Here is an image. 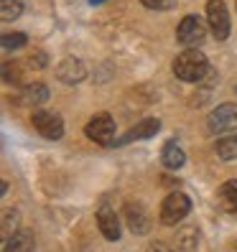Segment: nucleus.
I'll return each mask as SVG.
<instances>
[{"mask_svg": "<svg viewBox=\"0 0 237 252\" xmlns=\"http://www.w3.org/2000/svg\"><path fill=\"white\" fill-rule=\"evenodd\" d=\"M21 105H28V107H36V105H43L49 99V87L41 84V82H34V84H26L21 90Z\"/></svg>", "mask_w": 237, "mask_h": 252, "instance_id": "obj_12", "label": "nucleus"}, {"mask_svg": "<svg viewBox=\"0 0 237 252\" xmlns=\"http://www.w3.org/2000/svg\"><path fill=\"white\" fill-rule=\"evenodd\" d=\"M206 23H209L217 41H227V36H230V13H227L225 0H209V3H206Z\"/></svg>", "mask_w": 237, "mask_h": 252, "instance_id": "obj_5", "label": "nucleus"}, {"mask_svg": "<svg viewBox=\"0 0 237 252\" xmlns=\"http://www.w3.org/2000/svg\"><path fill=\"white\" fill-rule=\"evenodd\" d=\"M84 132H87V138L95 140L97 145H112L115 143V120L107 112H100L87 123Z\"/></svg>", "mask_w": 237, "mask_h": 252, "instance_id": "obj_6", "label": "nucleus"}, {"mask_svg": "<svg viewBox=\"0 0 237 252\" xmlns=\"http://www.w3.org/2000/svg\"><path fill=\"white\" fill-rule=\"evenodd\" d=\"M217 156L222 160H235L237 158V135H227L217 140Z\"/></svg>", "mask_w": 237, "mask_h": 252, "instance_id": "obj_17", "label": "nucleus"}, {"mask_svg": "<svg viewBox=\"0 0 237 252\" xmlns=\"http://www.w3.org/2000/svg\"><path fill=\"white\" fill-rule=\"evenodd\" d=\"M158 127H161V123L156 120V117H145L143 123H138L135 127H130L125 135L117 140V145H125V143H133V140H145V138H151V135H156L158 132Z\"/></svg>", "mask_w": 237, "mask_h": 252, "instance_id": "obj_10", "label": "nucleus"}, {"mask_svg": "<svg viewBox=\"0 0 237 252\" xmlns=\"http://www.w3.org/2000/svg\"><path fill=\"white\" fill-rule=\"evenodd\" d=\"M0 13L3 21H16L23 13V0H0Z\"/></svg>", "mask_w": 237, "mask_h": 252, "instance_id": "obj_18", "label": "nucleus"}, {"mask_svg": "<svg viewBox=\"0 0 237 252\" xmlns=\"http://www.w3.org/2000/svg\"><path fill=\"white\" fill-rule=\"evenodd\" d=\"M90 3H92V5H100V3H105V0H90Z\"/></svg>", "mask_w": 237, "mask_h": 252, "instance_id": "obj_25", "label": "nucleus"}, {"mask_svg": "<svg viewBox=\"0 0 237 252\" xmlns=\"http://www.w3.org/2000/svg\"><path fill=\"white\" fill-rule=\"evenodd\" d=\"M28 66H34V69L46 66V54H43V51H36L34 56H28Z\"/></svg>", "mask_w": 237, "mask_h": 252, "instance_id": "obj_22", "label": "nucleus"}, {"mask_svg": "<svg viewBox=\"0 0 237 252\" xmlns=\"http://www.w3.org/2000/svg\"><path fill=\"white\" fill-rule=\"evenodd\" d=\"M97 227L105 240H110V242L120 240V219H117L115 209H110V206H102L97 212Z\"/></svg>", "mask_w": 237, "mask_h": 252, "instance_id": "obj_9", "label": "nucleus"}, {"mask_svg": "<svg viewBox=\"0 0 237 252\" xmlns=\"http://www.w3.org/2000/svg\"><path fill=\"white\" fill-rule=\"evenodd\" d=\"M148 252H173L166 242H151L148 245Z\"/></svg>", "mask_w": 237, "mask_h": 252, "instance_id": "obj_24", "label": "nucleus"}, {"mask_svg": "<svg viewBox=\"0 0 237 252\" xmlns=\"http://www.w3.org/2000/svg\"><path fill=\"white\" fill-rule=\"evenodd\" d=\"M189 212H191L189 196L181 194V191H173V194H169V196L164 199V204H161V224L176 227Z\"/></svg>", "mask_w": 237, "mask_h": 252, "instance_id": "obj_2", "label": "nucleus"}, {"mask_svg": "<svg viewBox=\"0 0 237 252\" xmlns=\"http://www.w3.org/2000/svg\"><path fill=\"white\" fill-rule=\"evenodd\" d=\"M235 92H237V84H235Z\"/></svg>", "mask_w": 237, "mask_h": 252, "instance_id": "obj_26", "label": "nucleus"}, {"mask_svg": "<svg viewBox=\"0 0 237 252\" xmlns=\"http://www.w3.org/2000/svg\"><path fill=\"white\" fill-rule=\"evenodd\" d=\"M31 123L36 127V132L46 140H59L64 135V120L59 117L56 112H49V110H36L31 115Z\"/></svg>", "mask_w": 237, "mask_h": 252, "instance_id": "obj_4", "label": "nucleus"}, {"mask_svg": "<svg viewBox=\"0 0 237 252\" xmlns=\"http://www.w3.org/2000/svg\"><path fill=\"white\" fill-rule=\"evenodd\" d=\"M173 74L176 79L181 82H189V84H199L206 79V74L209 71V62H206V56L197 49H186L184 54H179L173 59Z\"/></svg>", "mask_w": 237, "mask_h": 252, "instance_id": "obj_1", "label": "nucleus"}, {"mask_svg": "<svg viewBox=\"0 0 237 252\" xmlns=\"http://www.w3.org/2000/svg\"><path fill=\"white\" fill-rule=\"evenodd\" d=\"M16 232H18V214L16 212H5L3 214V240L13 237Z\"/></svg>", "mask_w": 237, "mask_h": 252, "instance_id": "obj_20", "label": "nucleus"}, {"mask_svg": "<svg viewBox=\"0 0 237 252\" xmlns=\"http://www.w3.org/2000/svg\"><path fill=\"white\" fill-rule=\"evenodd\" d=\"M26 33H3V41H0V43H3V49L5 51H16V49H23L26 46Z\"/></svg>", "mask_w": 237, "mask_h": 252, "instance_id": "obj_19", "label": "nucleus"}, {"mask_svg": "<svg viewBox=\"0 0 237 252\" xmlns=\"http://www.w3.org/2000/svg\"><path fill=\"white\" fill-rule=\"evenodd\" d=\"M217 204L222 206L225 212L235 214L237 212V181H225L219 189H217Z\"/></svg>", "mask_w": 237, "mask_h": 252, "instance_id": "obj_14", "label": "nucleus"}, {"mask_svg": "<svg viewBox=\"0 0 237 252\" xmlns=\"http://www.w3.org/2000/svg\"><path fill=\"white\" fill-rule=\"evenodd\" d=\"M206 127L214 135H222V132H232L237 130V105L235 102H225L217 110H212V115L206 117Z\"/></svg>", "mask_w": 237, "mask_h": 252, "instance_id": "obj_3", "label": "nucleus"}, {"mask_svg": "<svg viewBox=\"0 0 237 252\" xmlns=\"http://www.w3.org/2000/svg\"><path fill=\"white\" fill-rule=\"evenodd\" d=\"M161 160H164V166H166V168L176 171V168H181V166H184L186 156H184L181 148L176 145V140H169V143L164 145V151H161Z\"/></svg>", "mask_w": 237, "mask_h": 252, "instance_id": "obj_15", "label": "nucleus"}, {"mask_svg": "<svg viewBox=\"0 0 237 252\" xmlns=\"http://www.w3.org/2000/svg\"><path fill=\"white\" fill-rule=\"evenodd\" d=\"M3 79H5V82H18V79H21L18 66H10V64H5V66H3Z\"/></svg>", "mask_w": 237, "mask_h": 252, "instance_id": "obj_23", "label": "nucleus"}, {"mask_svg": "<svg viewBox=\"0 0 237 252\" xmlns=\"http://www.w3.org/2000/svg\"><path fill=\"white\" fill-rule=\"evenodd\" d=\"M197 240H199L197 227H184V229H179V234H176V250L179 252H191L197 247Z\"/></svg>", "mask_w": 237, "mask_h": 252, "instance_id": "obj_16", "label": "nucleus"}, {"mask_svg": "<svg viewBox=\"0 0 237 252\" xmlns=\"http://www.w3.org/2000/svg\"><path fill=\"white\" fill-rule=\"evenodd\" d=\"M140 3L151 10H171L176 5V0H140Z\"/></svg>", "mask_w": 237, "mask_h": 252, "instance_id": "obj_21", "label": "nucleus"}, {"mask_svg": "<svg viewBox=\"0 0 237 252\" xmlns=\"http://www.w3.org/2000/svg\"><path fill=\"white\" fill-rule=\"evenodd\" d=\"M204 38H206V28H204V21L197 18V16H186L179 23V28H176V41H179L181 46L194 49Z\"/></svg>", "mask_w": 237, "mask_h": 252, "instance_id": "obj_7", "label": "nucleus"}, {"mask_svg": "<svg viewBox=\"0 0 237 252\" xmlns=\"http://www.w3.org/2000/svg\"><path fill=\"white\" fill-rule=\"evenodd\" d=\"M87 77V66L79 62V59H64L62 64L56 66V79L64 84H79Z\"/></svg>", "mask_w": 237, "mask_h": 252, "instance_id": "obj_8", "label": "nucleus"}, {"mask_svg": "<svg viewBox=\"0 0 237 252\" xmlns=\"http://www.w3.org/2000/svg\"><path fill=\"white\" fill-rule=\"evenodd\" d=\"M125 221H128L130 232H135V234H145L148 227H151V219H148V214L140 204H128L125 206Z\"/></svg>", "mask_w": 237, "mask_h": 252, "instance_id": "obj_11", "label": "nucleus"}, {"mask_svg": "<svg viewBox=\"0 0 237 252\" xmlns=\"http://www.w3.org/2000/svg\"><path fill=\"white\" fill-rule=\"evenodd\" d=\"M36 247V240L31 232H16L13 237H8V240L3 242V252H34Z\"/></svg>", "mask_w": 237, "mask_h": 252, "instance_id": "obj_13", "label": "nucleus"}]
</instances>
